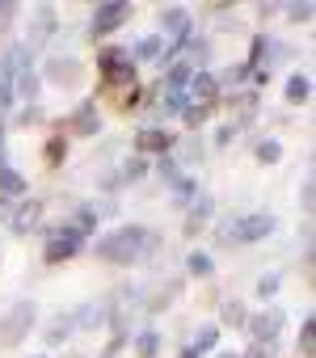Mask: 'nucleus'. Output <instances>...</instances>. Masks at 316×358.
<instances>
[{"label":"nucleus","mask_w":316,"mask_h":358,"mask_svg":"<svg viewBox=\"0 0 316 358\" xmlns=\"http://www.w3.org/2000/svg\"><path fill=\"white\" fill-rule=\"evenodd\" d=\"M278 329H282V308H270V312H257V316L249 320V333L257 337V345H270V341L278 337Z\"/></svg>","instance_id":"1a4fd4ad"},{"label":"nucleus","mask_w":316,"mask_h":358,"mask_svg":"<svg viewBox=\"0 0 316 358\" xmlns=\"http://www.w3.org/2000/svg\"><path fill=\"white\" fill-rule=\"evenodd\" d=\"M127 17H131V5H127V0H106V5H97V13H93V38L114 34Z\"/></svg>","instance_id":"20e7f679"},{"label":"nucleus","mask_w":316,"mask_h":358,"mask_svg":"<svg viewBox=\"0 0 316 358\" xmlns=\"http://www.w3.org/2000/svg\"><path fill=\"white\" fill-rule=\"evenodd\" d=\"M278 282H282L278 274H270V278H261V282H257V295H261V299H270V295L278 291Z\"/></svg>","instance_id":"473e14b6"},{"label":"nucleus","mask_w":316,"mask_h":358,"mask_svg":"<svg viewBox=\"0 0 316 358\" xmlns=\"http://www.w3.org/2000/svg\"><path fill=\"white\" fill-rule=\"evenodd\" d=\"M156 350H161V333H156V329H143V333L135 337V354H139V358H156Z\"/></svg>","instance_id":"aec40b11"},{"label":"nucleus","mask_w":316,"mask_h":358,"mask_svg":"<svg viewBox=\"0 0 316 358\" xmlns=\"http://www.w3.org/2000/svg\"><path fill=\"white\" fill-rule=\"evenodd\" d=\"M224 320H228V324H245L249 316H245V308H240V303L232 299V303H224Z\"/></svg>","instance_id":"c756f323"},{"label":"nucleus","mask_w":316,"mask_h":358,"mask_svg":"<svg viewBox=\"0 0 316 358\" xmlns=\"http://www.w3.org/2000/svg\"><path fill=\"white\" fill-rule=\"evenodd\" d=\"M182 358H199V354H194V350H190V345H186V350H182Z\"/></svg>","instance_id":"79ce46f5"},{"label":"nucleus","mask_w":316,"mask_h":358,"mask_svg":"<svg viewBox=\"0 0 316 358\" xmlns=\"http://www.w3.org/2000/svg\"><path fill=\"white\" fill-rule=\"evenodd\" d=\"M101 72H106V80H114V85H127V80H135V59H131V51H122V47H110V51L101 55Z\"/></svg>","instance_id":"0eeeda50"},{"label":"nucleus","mask_w":316,"mask_h":358,"mask_svg":"<svg viewBox=\"0 0 316 358\" xmlns=\"http://www.w3.org/2000/svg\"><path fill=\"white\" fill-rule=\"evenodd\" d=\"M118 182H122V177H118V173H101V186H106V190H114Z\"/></svg>","instance_id":"58836bf2"},{"label":"nucleus","mask_w":316,"mask_h":358,"mask_svg":"<svg viewBox=\"0 0 316 358\" xmlns=\"http://www.w3.org/2000/svg\"><path fill=\"white\" fill-rule=\"evenodd\" d=\"M287 17H291V22H308V17H312V5H291Z\"/></svg>","instance_id":"f704fd0d"},{"label":"nucleus","mask_w":316,"mask_h":358,"mask_svg":"<svg viewBox=\"0 0 316 358\" xmlns=\"http://www.w3.org/2000/svg\"><path fill=\"white\" fill-rule=\"evenodd\" d=\"M215 97H220V80H215L211 72L199 68V72L190 76V97H186V101H203V106H211Z\"/></svg>","instance_id":"9b49d317"},{"label":"nucleus","mask_w":316,"mask_h":358,"mask_svg":"<svg viewBox=\"0 0 316 358\" xmlns=\"http://www.w3.org/2000/svg\"><path fill=\"white\" fill-rule=\"evenodd\" d=\"M34 358H47V354H34Z\"/></svg>","instance_id":"c03bdc74"},{"label":"nucleus","mask_w":316,"mask_h":358,"mask_svg":"<svg viewBox=\"0 0 316 358\" xmlns=\"http://www.w3.org/2000/svg\"><path fill=\"white\" fill-rule=\"evenodd\" d=\"M165 110L169 114H186V93H165Z\"/></svg>","instance_id":"7c9ffc66"},{"label":"nucleus","mask_w":316,"mask_h":358,"mask_svg":"<svg viewBox=\"0 0 316 358\" xmlns=\"http://www.w3.org/2000/svg\"><path fill=\"white\" fill-rule=\"evenodd\" d=\"M106 316H110V308L106 303H89V308H80V316H72L80 329H101L106 324Z\"/></svg>","instance_id":"f3484780"},{"label":"nucleus","mask_w":316,"mask_h":358,"mask_svg":"<svg viewBox=\"0 0 316 358\" xmlns=\"http://www.w3.org/2000/svg\"><path fill=\"white\" fill-rule=\"evenodd\" d=\"M13 59L5 55V59H0V110H9L13 106Z\"/></svg>","instance_id":"dca6fc26"},{"label":"nucleus","mask_w":316,"mask_h":358,"mask_svg":"<svg viewBox=\"0 0 316 358\" xmlns=\"http://www.w3.org/2000/svg\"><path fill=\"white\" fill-rule=\"evenodd\" d=\"M38 220H43V203H38V199H30V203H22V207L13 211V232H17V236H26Z\"/></svg>","instance_id":"4468645a"},{"label":"nucleus","mask_w":316,"mask_h":358,"mask_svg":"<svg viewBox=\"0 0 316 358\" xmlns=\"http://www.w3.org/2000/svg\"><path fill=\"white\" fill-rule=\"evenodd\" d=\"M161 26H165V34L173 38V51H182V47L190 43V30H194V17H190V9H182V5H173V9H165V13H161Z\"/></svg>","instance_id":"423d86ee"},{"label":"nucleus","mask_w":316,"mask_h":358,"mask_svg":"<svg viewBox=\"0 0 316 358\" xmlns=\"http://www.w3.org/2000/svg\"><path fill=\"white\" fill-rule=\"evenodd\" d=\"M312 337H316V324H312V320H303V333H299V354H303V358H312V350H316V341H312Z\"/></svg>","instance_id":"c85d7f7f"},{"label":"nucleus","mask_w":316,"mask_h":358,"mask_svg":"<svg viewBox=\"0 0 316 358\" xmlns=\"http://www.w3.org/2000/svg\"><path fill=\"white\" fill-rule=\"evenodd\" d=\"M38 118H43V110H38V106H26V110L17 114V122H22V127H30V122H38Z\"/></svg>","instance_id":"c9c22d12"},{"label":"nucleus","mask_w":316,"mask_h":358,"mask_svg":"<svg viewBox=\"0 0 316 358\" xmlns=\"http://www.w3.org/2000/svg\"><path fill=\"white\" fill-rule=\"evenodd\" d=\"M22 190H26L22 173H13L9 164H0V199H13V194H22Z\"/></svg>","instance_id":"a211bd4d"},{"label":"nucleus","mask_w":316,"mask_h":358,"mask_svg":"<svg viewBox=\"0 0 316 358\" xmlns=\"http://www.w3.org/2000/svg\"><path fill=\"white\" fill-rule=\"evenodd\" d=\"M249 76H253L249 64H232V68H228L224 76H215V80H224V85H240V80H249Z\"/></svg>","instance_id":"cd10ccee"},{"label":"nucleus","mask_w":316,"mask_h":358,"mask_svg":"<svg viewBox=\"0 0 316 358\" xmlns=\"http://www.w3.org/2000/svg\"><path fill=\"white\" fill-rule=\"evenodd\" d=\"M173 194H178V199H199V194H194V182H190V177L173 182Z\"/></svg>","instance_id":"72a5a7b5"},{"label":"nucleus","mask_w":316,"mask_h":358,"mask_svg":"<svg viewBox=\"0 0 316 358\" xmlns=\"http://www.w3.org/2000/svg\"><path fill=\"white\" fill-rule=\"evenodd\" d=\"M245 358H261V345H253V350H249V354H245Z\"/></svg>","instance_id":"a19ab883"},{"label":"nucleus","mask_w":316,"mask_h":358,"mask_svg":"<svg viewBox=\"0 0 316 358\" xmlns=\"http://www.w3.org/2000/svg\"><path fill=\"white\" fill-rule=\"evenodd\" d=\"M85 249V232L76 224H64V228H51L47 236V262H68Z\"/></svg>","instance_id":"7ed1b4c3"},{"label":"nucleus","mask_w":316,"mask_h":358,"mask_svg":"<svg viewBox=\"0 0 316 358\" xmlns=\"http://www.w3.org/2000/svg\"><path fill=\"white\" fill-rule=\"evenodd\" d=\"M72 329H76V320H72V316H64V312H59V316H55V320H51V324H47V337H43V341H47V345H51V350H59V345H64V341H68V337H72Z\"/></svg>","instance_id":"2eb2a0df"},{"label":"nucleus","mask_w":316,"mask_h":358,"mask_svg":"<svg viewBox=\"0 0 316 358\" xmlns=\"http://www.w3.org/2000/svg\"><path fill=\"white\" fill-rule=\"evenodd\" d=\"M156 169H161V177H165L169 186L182 182V160H178V156H161V164H156Z\"/></svg>","instance_id":"a878e982"},{"label":"nucleus","mask_w":316,"mask_h":358,"mask_svg":"<svg viewBox=\"0 0 316 358\" xmlns=\"http://www.w3.org/2000/svg\"><path fill=\"white\" fill-rule=\"evenodd\" d=\"M156 55H161V34H152V38L135 43V51H131V59H156Z\"/></svg>","instance_id":"b1692460"},{"label":"nucleus","mask_w":316,"mask_h":358,"mask_svg":"<svg viewBox=\"0 0 316 358\" xmlns=\"http://www.w3.org/2000/svg\"><path fill=\"white\" fill-rule=\"evenodd\" d=\"M64 152H68V143H64V135H55V139H51V143H47V160H51V164H55V160H59V156H64Z\"/></svg>","instance_id":"2f4dec72"},{"label":"nucleus","mask_w":316,"mask_h":358,"mask_svg":"<svg viewBox=\"0 0 316 358\" xmlns=\"http://www.w3.org/2000/svg\"><path fill=\"white\" fill-rule=\"evenodd\" d=\"M143 173H148V160H143V156H131V160L122 164V173H118V177H122V182H139Z\"/></svg>","instance_id":"bb28decb"},{"label":"nucleus","mask_w":316,"mask_h":358,"mask_svg":"<svg viewBox=\"0 0 316 358\" xmlns=\"http://www.w3.org/2000/svg\"><path fill=\"white\" fill-rule=\"evenodd\" d=\"M274 215L270 211H253V215H245V220H232V224H224V245H253V241H266V236H274Z\"/></svg>","instance_id":"f03ea898"},{"label":"nucleus","mask_w":316,"mask_h":358,"mask_svg":"<svg viewBox=\"0 0 316 358\" xmlns=\"http://www.w3.org/2000/svg\"><path fill=\"white\" fill-rule=\"evenodd\" d=\"M186 270H190L194 278H211V274H215V266H211V253H203V249H194V253L186 257Z\"/></svg>","instance_id":"6ab92c4d"},{"label":"nucleus","mask_w":316,"mask_h":358,"mask_svg":"<svg viewBox=\"0 0 316 358\" xmlns=\"http://www.w3.org/2000/svg\"><path fill=\"white\" fill-rule=\"evenodd\" d=\"M308 93H312L308 76H299V72H295V76L287 80V101H295V106H299V101H308Z\"/></svg>","instance_id":"4be33fe9"},{"label":"nucleus","mask_w":316,"mask_h":358,"mask_svg":"<svg viewBox=\"0 0 316 358\" xmlns=\"http://www.w3.org/2000/svg\"><path fill=\"white\" fill-rule=\"evenodd\" d=\"M97 127H101L97 106H93V101H80L76 114H72V131H76V135H97Z\"/></svg>","instance_id":"ddd939ff"},{"label":"nucleus","mask_w":316,"mask_h":358,"mask_svg":"<svg viewBox=\"0 0 316 358\" xmlns=\"http://www.w3.org/2000/svg\"><path fill=\"white\" fill-rule=\"evenodd\" d=\"M47 80H51V85H59V89L80 85V80H85L80 59H72V55H51V59H47Z\"/></svg>","instance_id":"6e6552de"},{"label":"nucleus","mask_w":316,"mask_h":358,"mask_svg":"<svg viewBox=\"0 0 316 358\" xmlns=\"http://www.w3.org/2000/svg\"><path fill=\"white\" fill-rule=\"evenodd\" d=\"M203 156V143H186V160H199Z\"/></svg>","instance_id":"ea45409f"},{"label":"nucleus","mask_w":316,"mask_h":358,"mask_svg":"<svg viewBox=\"0 0 316 358\" xmlns=\"http://www.w3.org/2000/svg\"><path fill=\"white\" fill-rule=\"evenodd\" d=\"M215 341H220V329H215V324H203V329H199V337H194V345H190V350H194V354H199V358H203V354H207V350H215Z\"/></svg>","instance_id":"412c9836"},{"label":"nucleus","mask_w":316,"mask_h":358,"mask_svg":"<svg viewBox=\"0 0 316 358\" xmlns=\"http://www.w3.org/2000/svg\"><path fill=\"white\" fill-rule=\"evenodd\" d=\"M257 160H261V164H278V160H282V143H278V139H261V143H257Z\"/></svg>","instance_id":"5701e85b"},{"label":"nucleus","mask_w":316,"mask_h":358,"mask_svg":"<svg viewBox=\"0 0 316 358\" xmlns=\"http://www.w3.org/2000/svg\"><path fill=\"white\" fill-rule=\"evenodd\" d=\"M232 135H236V127H232V122H228V127H220V131H215V143H220V148H224V143H232Z\"/></svg>","instance_id":"e433bc0d"},{"label":"nucleus","mask_w":316,"mask_h":358,"mask_svg":"<svg viewBox=\"0 0 316 358\" xmlns=\"http://www.w3.org/2000/svg\"><path fill=\"white\" fill-rule=\"evenodd\" d=\"M312 194H316V190H312V177H308V182H303V194H299V199H303V203H299V207H303V211H308V207H312Z\"/></svg>","instance_id":"4c0bfd02"},{"label":"nucleus","mask_w":316,"mask_h":358,"mask_svg":"<svg viewBox=\"0 0 316 358\" xmlns=\"http://www.w3.org/2000/svg\"><path fill=\"white\" fill-rule=\"evenodd\" d=\"M143 249H156V232H148V228H139V224L114 228L110 236H101V241H97V257L118 262V266H131Z\"/></svg>","instance_id":"f257e3e1"},{"label":"nucleus","mask_w":316,"mask_h":358,"mask_svg":"<svg viewBox=\"0 0 316 358\" xmlns=\"http://www.w3.org/2000/svg\"><path fill=\"white\" fill-rule=\"evenodd\" d=\"M211 211H215V207H211V199H207V194H203V199H194V207H190V232H194L203 220H211Z\"/></svg>","instance_id":"393cba45"},{"label":"nucleus","mask_w":316,"mask_h":358,"mask_svg":"<svg viewBox=\"0 0 316 358\" xmlns=\"http://www.w3.org/2000/svg\"><path fill=\"white\" fill-rule=\"evenodd\" d=\"M215 358H240V354H232V350H224V354H215Z\"/></svg>","instance_id":"37998d69"},{"label":"nucleus","mask_w":316,"mask_h":358,"mask_svg":"<svg viewBox=\"0 0 316 358\" xmlns=\"http://www.w3.org/2000/svg\"><path fill=\"white\" fill-rule=\"evenodd\" d=\"M34 316H38V312H34V303H30V299H26V303H17V308H13V312L5 316V320H0V341H9V345H17V341H22V337L30 333Z\"/></svg>","instance_id":"39448f33"},{"label":"nucleus","mask_w":316,"mask_h":358,"mask_svg":"<svg viewBox=\"0 0 316 358\" xmlns=\"http://www.w3.org/2000/svg\"><path fill=\"white\" fill-rule=\"evenodd\" d=\"M51 30H55V9H51V5H43V9L34 13V22H30V34H26V51H34L38 43H47V38H51Z\"/></svg>","instance_id":"9d476101"},{"label":"nucleus","mask_w":316,"mask_h":358,"mask_svg":"<svg viewBox=\"0 0 316 358\" xmlns=\"http://www.w3.org/2000/svg\"><path fill=\"white\" fill-rule=\"evenodd\" d=\"M143 152H161V156H169V148H173V135L169 131H161V127H148V131H139V139H135Z\"/></svg>","instance_id":"f8f14e48"}]
</instances>
